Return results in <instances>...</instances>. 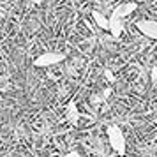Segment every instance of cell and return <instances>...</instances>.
I'll list each match as a JSON object with an SVG mask.
<instances>
[{
	"label": "cell",
	"mask_w": 157,
	"mask_h": 157,
	"mask_svg": "<svg viewBox=\"0 0 157 157\" xmlns=\"http://www.w3.org/2000/svg\"><path fill=\"white\" fill-rule=\"evenodd\" d=\"M32 2H34V4H41V2H43V0H32Z\"/></svg>",
	"instance_id": "8fae6325"
},
{
	"label": "cell",
	"mask_w": 157,
	"mask_h": 157,
	"mask_svg": "<svg viewBox=\"0 0 157 157\" xmlns=\"http://www.w3.org/2000/svg\"><path fill=\"white\" fill-rule=\"evenodd\" d=\"M108 141H109L111 148L117 154H124L125 152V136H124L120 127H117V125L108 127Z\"/></svg>",
	"instance_id": "6da1fadb"
},
{
	"label": "cell",
	"mask_w": 157,
	"mask_h": 157,
	"mask_svg": "<svg viewBox=\"0 0 157 157\" xmlns=\"http://www.w3.org/2000/svg\"><path fill=\"white\" fill-rule=\"evenodd\" d=\"M138 30L141 32L143 36L150 37V39H155L157 41V21H152V20H141V21L136 23Z\"/></svg>",
	"instance_id": "3957f363"
},
{
	"label": "cell",
	"mask_w": 157,
	"mask_h": 157,
	"mask_svg": "<svg viewBox=\"0 0 157 157\" xmlns=\"http://www.w3.org/2000/svg\"><path fill=\"white\" fill-rule=\"evenodd\" d=\"M136 9H138V4H136V2H125V4H120L118 7L115 9L111 16L120 18V20H125L127 16H131L132 13H134Z\"/></svg>",
	"instance_id": "277c9868"
},
{
	"label": "cell",
	"mask_w": 157,
	"mask_h": 157,
	"mask_svg": "<svg viewBox=\"0 0 157 157\" xmlns=\"http://www.w3.org/2000/svg\"><path fill=\"white\" fill-rule=\"evenodd\" d=\"M108 21H109V29L108 30L111 32V36L113 37H120V34L124 32V20L111 16V18H108Z\"/></svg>",
	"instance_id": "5b68a950"
},
{
	"label": "cell",
	"mask_w": 157,
	"mask_h": 157,
	"mask_svg": "<svg viewBox=\"0 0 157 157\" xmlns=\"http://www.w3.org/2000/svg\"><path fill=\"white\" fill-rule=\"evenodd\" d=\"M154 109H157V106H155V108H154Z\"/></svg>",
	"instance_id": "4fadbf2b"
},
{
	"label": "cell",
	"mask_w": 157,
	"mask_h": 157,
	"mask_svg": "<svg viewBox=\"0 0 157 157\" xmlns=\"http://www.w3.org/2000/svg\"><path fill=\"white\" fill-rule=\"evenodd\" d=\"M65 58L64 53H57V51H48V53H43L34 60V65L36 67H50V65H55L58 62H62Z\"/></svg>",
	"instance_id": "7a4b0ae2"
},
{
	"label": "cell",
	"mask_w": 157,
	"mask_h": 157,
	"mask_svg": "<svg viewBox=\"0 0 157 157\" xmlns=\"http://www.w3.org/2000/svg\"><path fill=\"white\" fill-rule=\"evenodd\" d=\"M104 74H106V78L109 79V81H115V76H113V74H111V71H106V72H104Z\"/></svg>",
	"instance_id": "9c48e42d"
},
{
	"label": "cell",
	"mask_w": 157,
	"mask_h": 157,
	"mask_svg": "<svg viewBox=\"0 0 157 157\" xmlns=\"http://www.w3.org/2000/svg\"><path fill=\"white\" fill-rule=\"evenodd\" d=\"M150 79H152V85H154V88L157 90V67H154V69L150 71Z\"/></svg>",
	"instance_id": "ba28073f"
},
{
	"label": "cell",
	"mask_w": 157,
	"mask_h": 157,
	"mask_svg": "<svg viewBox=\"0 0 157 157\" xmlns=\"http://www.w3.org/2000/svg\"><path fill=\"white\" fill-rule=\"evenodd\" d=\"M65 115H67V120L69 122H78V118H79V111H78V106L74 104V102H69L67 104V111H65Z\"/></svg>",
	"instance_id": "8992f818"
},
{
	"label": "cell",
	"mask_w": 157,
	"mask_h": 157,
	"mask_svg": "<svg viewBox=\"0 0 157 157\" xmlns=\"http://www.w3.org/2000/svg\"><path fill=\"white\" fill-rule=\"evenodd\" d=\"M64 157H79V155L76 154V152H71V154H65Z\"/></svg>",
	"instance_id": "30bf717a"
},
{
	"label": "cell",
	"mask_w": 157,
	"mask_h": 157,
	"mask_svg": "<svg viewBox=\"0 0 157 157\" xmlns=\"http://www.w3.org/2000/svg\"><path fill=\"white\" fill-rule=\"evenodd\" d=\"M21 157H30V155H21Z\"/></svg>",
	"instance_id": "7c38bea8"
},
{
	"label": "cell",
	"mask_w": 157,
	"mask_h": 157,
	"mask_svg": "<svg viewBox=\"0 0 157 157\" xmlns=\"http://www.w3.org/2000/svg\"><path fill=\"white\" fill-rule=\"evenodd\" d=\"M92 18L95 20V23L99 25L101 29H104V30L109 29V21H108V18H106V16H102L99 11H94V13H92Z\"/></svg>",
	"instance_id": "52a82bcc"
}]
</instances>
